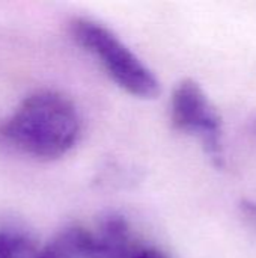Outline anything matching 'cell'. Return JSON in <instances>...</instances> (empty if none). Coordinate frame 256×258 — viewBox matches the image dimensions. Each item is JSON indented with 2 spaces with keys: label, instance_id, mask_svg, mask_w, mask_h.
<instances>
[{
  "label": "cell",
  "instance_id": "obj_1",
  "mask_svg": "<svg viewBox=\"0 0 256 258\" xmlns=\"http://www.w3.org/2000/svg\"><path fill=\"white\" fill-rule=\"evenodd\" d=\"M81 119L75 104L57 91L42 89L21 101L2 124L0 135L23 153L54 160L78 142Z\"/></svg>",
  "mask_w": 256,
  "mask_h": 258
},
{
  "label": "cell",
  "instance_id": "obj_3",
  "mask_svg": "<svg viewBox=\"0 0 256 258\" xmlns=\"http://www.w3.org/2000/svg\"><path fill=\"white\" fill-rule=\"evenodd\" d=\"M170 122L174 128L196 135L211 163L225 166L222 118L202 86L193 79L181 80L170 97Z\"/></svg>",
  "mask_w": 256,
  "mask_h": 258
},
{
  "label": "cell",
  "instance_id": "obj_2",
  "mask_svg": "<svg viewBox=\"0 0 256 258\" xmlns=\"http://www.w3.org/2000/svg\"><path fill=\"white\" fill-rule=\"evenodd\" d=\"M69 32L72 39L100 62L121 89L143 100L155 98L160 94V82L155 74L112 29L97 20L77 17L69 23Z\"/></svg>",
  "mask_w": 256,
  "mask_h": 258
},
{
  "label": "cell",
  "instance_id": "obj_5",
  "mask_svg": "<svg viewBox=\"0 0 256 258\" xmlns=\"http://www.w3.org/2000/svg\"><path fill=\"white\" fill-rule=\"evenodd\" d=\"M36 248L29 236L12 230H0V258H27Z\"/></svg>",
  "mask_w": 256,
  "mask_h": 258
},
{
  "label": "cell",
  "instance_id": "obj_6",
  "mask_svg": "<svg viewBox=\"0 0 256 258\" xmlns=\"http://www.w3.org/2000/svg\"><path fill=\"white\" fill-rule=\"evenodd\" d=\"M125 258H169L157 246H142L136 245L133 251Z\"/></svg>",
  "mask_w": 256,
  "mask_h": 258
},
{
  "label": "cell",
  "instance_id": "obj_8",
  "mask_svg": "<svg viewBox=\"0 0 256 258\" xmlns=\"http://www.w3.org/2000/svg\"><path fill=\"white\" fill-rule=\"evenodd\" d=\"M250 127H252V132L256 135V116L253 118V121L250 122Z\"/></svg>",
  "mask_w": 256,
  "mask_h": 258
},
{
  "label": "cell",
  "instance_id": "obj_4",
  "mask_svg": "<svg viewBox=\"0 0 256 258\" xmlns=\"http://www.w3.org/2000/svg\"><path fill=\"white\" fill-rule=\"evenodd\" d=\"M134 246L131 228L124 215L109 212L101 216L94 231L92 258H125Z\"/></svg>",
  "mask_w": 256,
  "mask_h": 258
},
{
  "label": "cell",
  "instance_id": "obj_7",
  "mask_svg": "<svg viewBox=\"0 0 256 258\" xmlns=\"http://www.w3.org/2000/svg\"><path fill=\"white\" fill-rule=\"evenodd\" d=\"M240 209L244 213V216L247 218V221H250L256 227V201L252 200H243L240 203Z\"/></svg>",
  "mask_w": 256,
  "mask_h": 258
}]
</instances>
